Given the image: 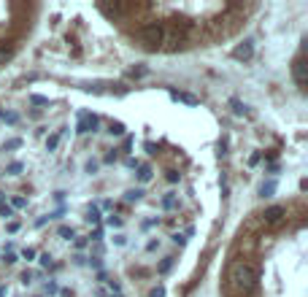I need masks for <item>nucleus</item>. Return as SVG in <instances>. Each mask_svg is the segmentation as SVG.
<instances>
[{"mask_svg":"<svg viewBox=\"0 0 308 297\" xmlns=\"http://www.w3.org/2000/svg\"><path fill=\"white\" fill-rule=\"evenodd\" d=\"M219 206V124L200 103L0 87V297H178Z\"/></svg>","mask_w":308,"mask_h":297,"instance_id":"1","label":"nucleus"},{"mask_svg":"<svg viewBox=\"0 0 308 297\" xmlns=\"http://www.w3.org/2000/svg\"><path fill=\"white\" fill-rule=\"evenodd\" d=\"M216 297H308V206L300 192L260 203L236 224Z\"/></svg>","mask_w":308,"mask_h":297,"instance_id":"2","label":"nucleus"},{"mask_svg":"<svg viewBox=\"0 0 308 297\" xmlns=\"http://www.w3.org/2000/svg\"><path fill=\"white\" fill-rule=\"evenodd\" d=\"M92 11L124 46L152 57H182L227 46L246 32L260 3H98Z\"/></svg>","mask_w":308,"mask_h":297,"instance_id":"3","label":"nucleus"},{"mask_svg":"<svg viewBox=\"0 0 308 297\" xmlns=\"http://www.w3.org/2000/svg\"><path fill=\"white\" fill-rule=\"evenodd\" d=\"M38 3H3L0 0V68H8L28 49L44 16Z\"/></svg>","mask_w":308,"mask_h":297,"instance_id":"4","label":"nucleus"}]
</instances>
